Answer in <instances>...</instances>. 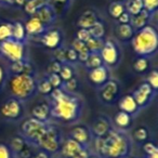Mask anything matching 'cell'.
I'll return each mask as SVG.
<instances>
[{"instance_id":"cell-1","label":"cell","mask_w":158,"mask_h":158,"mask_svg":"<svg viewBox=\"0 0 158 158\" xmlns=\"http://www.w3.org/2000/svg\"><path fill=\"white\" fill-rule=\"evenodd\" d=\"M50 97L51 120L72 125L80 119L84 100L77 93H67L62 88L53 89Z\"/></svg>"},{"instance_id":"cell-2","label":"cell","mask_w":158,"mask_h":158,"mask_svg":"<svg viewBox=\"0 0 158 158\" xmlns=\"http://www.w3.org/2000/svg\"><path fill=\"white\" fill-rule=\"evenodd\" d=\"M93 151L100 158H123L131 155L133 141L128 131L113 128L104 138L93 139Z\"/></svg>"},{"instance_id":"cell-3","label":"cell","mask_w":158,"mask_h":158,"mask_svg":"<svg viewBox=\"0 0 158 158\" xmlns=\"http://www.w3.org/2000/svg\"><path fill=\"white\" fill-rule=\"evenodd\" d=\"M131 46L136 56H155L158 53V27L148 24L136 31Z\"/></svg>"},{"instance_id":"cell-4","label":"cell","mask_w":158,"mask_h":158,"mask_svg":"<svg viewBox=\"0 0 158 158\" xmlns=\"http://www.w3.org/2000/svg\"><path fill=\"white\" fill-rule=\"evenodd\" d=\"M8 88L12 97L25 102L37 93V81L35 77L31 75H11Z\"/></svg>"},{"instance_id":"cell-5","label":"cell","mask_w":158,"mask_h":158,"mask_svg":"<svg viewBox=\"0 0 158 158\" xmlns=\"http://www.w3.org/2000/svg\"><path fill=\"white\" fill-rule=\"evenodd\" d=\"M50 123L51 121L49 123L39 121L33 117L26 118L20 126V135H22L28 144L36 147L37 143L47 131Z\"/></svg>"},{"instance_id":"cell-6","label":"cell","mask_w":158,"mask_h":158,"mask_svg":"<svg viewBox=\"0 0 158 158\" xmlns=\"http://www.w3.org/2000/svg\"><path fill=\"white\" fill-rule=\"evenodd\" d=\"M63 140V134H62V131L60 130V128L56 127L51 121L47 131L44 132L42 138L40 139L39 142L36 145V148L47 152L51 156H55L60 152Z\"/></svg>"},{"instance_id":"cell-7","label":"cell","mask_w":158,"mask_h":158,"mask_svg":"<svg viewBox=\"0 0 158 158\" xmlns=\"http://www.w3.org/2000/svg\"><path fill=\"white\" fill-rule=\"evenodd\" d=\"M104 65L107 66L110 69H115L118 67L123 60V51L121 47L115 38H106L102 50L100 51Z\"/></svg>"},{"instance_id":"cell-8","label":"cell","mask_w":158,"mask_h":158,"mask_svg":"<svg viewBox=\"0 0 158 158\" xmlns=\"http://www.w3.org/2000/svg\"><path fill=\"white\" fill-rule=\"evenodd\" d=\"M100 103L106 106H114L121 97V84L119 80L110 78L101 88L97 89Z\"/></svg>"},{"instance_id":"cell-9","label":"cell","mask_w":158,"mask_h":158,"mask_svg":"<svg viewBox=\"0 0 158 158\" xmlns=\"http://www.w3.org/2000/svg\"><path fill=\"white\" fill-rule=\"evenodd\" d=\"M24 102L11 97L0 104V117L7 121H19L24 117Z\"/></svg>"},{"instance_id":"cell-10","label":"cell","mask_w":158,"mask_h":158,"mask_svg":"<svg viewBox=\"0 0 158 158\" xmlns=\"http://www.w3.org/2000/svg\"><path fill=\"white\" fill-rule=\"evenodd\" d=\"M91 154L92 152L90 147L82 146L81 144L67 136L62 142L57 156L59 158H88Z\"/></svg>"},{"instance_id":"cell-11","label":"cell","mask_w":158,"mask_h":158,"mask_svg":"<svg viewBox=\"0 0 158 158\" xmlns=\"http://www.w3.org/2000/svg\"><path fill=\"white\" fill-rule=\"evenodd\" d=\"M0 54L10 61V63L26 60V44L14 39H9L1 42Z\"/></svg>"},{"instance_id":"cell-12","label":"cell","mask_w":158,"mask_h":158,"mask_svg":"<svg viewBox=\"0 0 158 158\" xmlns=\"http://www.w3.org/2000/svg\"><path fill=\"white\" fill-rule=\"evenodd\" d=\"M131 94H132V97L134 98V100H135L136 104H138L139 108H140L141 110L151 105L153 100L155 99V97L157 95L155 93V91L151 88V86H149L145 80L140 82V84L136 86V88L133 89Z\"/></svg>"},{"instance_id":"cell-13","label":"cell","mask_w":158,"mask_h":158,"mask_svg":"<svg viewBox=\"0 0 158 158\" xmlns=\"http://www.w3.org/2000/svg\"><path fill=\"white\" fill-rule=\"evenodd\" d=\"M90 131L92 134L93 139L104 138L107 135L108 132L114 128L112 123V119L106 115H99L92 121V125L90 126Z\"/></svg>"},{"instance_id":"cell-14","label":"cell","mask_w":158,"mask_h":158,"mask_svg":"<svg viewBox=\"0 0 158 158\" xmlns=\"http://www.w3.org/2000/svg\"><path fill=\"white\" fill-rule=\"evenodd\" d=\"M87 78L91 86L94 87L95 89H99L112 78V73L107 66L102 65L94 69L88 70Z\"/></svg>"},{"instance_id":"cell-15","label":"cell","mask_w":158,"mask_h":158,"mask_svg":"<svg viewBox=\"0 0 158 158\" xmlns=\"http://www.w3.org/2000/svg\"><path fill=\"white\" fill-rule=\"evenodd\" d=\"M39 40L44 48L54 51V50H56L57 48L62 47L63 34L57 28H48L39 37Z\"/></svg>"},{"instance_id":"cell-16","label":"cell","mask_w":158,"mask_h":158,"mask_svg":"<svg viewBox=\"0 0 158 158\" xmlns=\"http://www.w3.org/2000/svg\"><path fill=\"white\" fill-rule=\"evenodd\" d=\"M70 139L75 140L78 142L79 144H81L82 146L90 147L92 144L93 136L91 134L90 128L86 125H76L70 129L69 134H68Z\"/></svg>"},{"instance_id":"cell-17","label":"cell","mask_w":158,"mask_h":158,"mask_svg":"<svg viewBox=\"0 0 158 158\" xmlns=\"http://www.w3.org/2000/svg\"><path fill=\"white\" fill-rule=\"evenodd\" d=\"M135 31L130 24H118L114 26V37L115 40L119 44H131L134 37Z\"/></svg>"},{"instance_id":"cell-18","label":"cell","mask_w":158,"mask_h":158,"mask_svg":"<svg viewBox=\"0 0 158 158\" xmlns=\"http://www.w3.org/2000/svg\"><path fill=\"white\" fill-rule=\"evenodd\" d=\"M117 104H118L119 110L127 113V114H130L133 117H135L136 115L141 112L138 104H136L135 100H134V98L132 97L131 92L121 95L120 99H119L118 102H117Z\"/></svg>"},{"instance_id":"cell-19","label":"cell","mask_w":158,"mask_h":158,"mask_svg":"<svg viewBox=\"0 0 158 158\" xmlns=\"http://www.w3.org/2000/svg\"><path fill=\"white\" fill-rule=\"evenodd\" d=\"M24 26L27 37H40L48 29V27L35 15L29 16L28 20L24 23Z\"/></svg>"},{"instance_id":"cell-20","label":"cell","mask_w":158,"mask_h":158,"mask_svg":"<svg viewBox=\"0 0 158 158\" xmlns=\"http://www.w3.org/2000/svg\"><path fill=\"white\" fill-rule=\"evenodd\" d=\"M35 16H37L47 27H50L53 25V23L56 21L57 18V13L56 10H55L54 6L51 5V3H48V5L41 7L37 12H36Z\"/></svg>"},{"instance_id":"cell-21","label":"cell","mask_w":158,"mask_h":158,"mask_svg":"<svg viewBox=\"0 0 158 158\" xmlns=\"http://www.w3.org/2000/svg\"><path fill=\"white\" fill-rule=\"evenodd\" d=\"M101 19L102 18L100 16V14L94 9H88L84 13H81V15L78 18V20H77V26H78V28L89 29L98 21L101 20Z\"/></svg>"},{"instance_id":"cell-22","label":"cell","mask_w":158,"mask_h":158,"mask_svg":"<svg viewBox=\"0 0 158 158\" xmlns=\"http://www.w3.org/2000/svg\"><path fill=\"white\" fill-rule=\"evenodd\" d=\"M134 117L131 116L130 114H127L125 112L118 110L116 114L114 115L112 119L113 126L116 129L123 130V131H129L131 129L132 125H133Z\"/></svg>"},{"instance_id":"cell-23","label":"cell","mask_w":158,"mask_h":158,"mask_svg":"<svg viewBox=\"0 0 158 158\" xmlns=\"http://www.w3.org/2000/svg\"><path fill=\"white\" fill-rule=\"evenodd\" d=\"M31 117L37 119L39 121L49 123L51 120V107L50 103L41 102L39 104H36L31 110Z\"/></svg>"},{"instance_id":"cell-24","label":"cell","mask_w":158,"mask_h":158,"mask_svg":"<svg viewBox=\"0 0 158 158\" xmlns=\"http://www.w3.org/2000/svg\"><path fill=\"white\" fill-rule=\"evenodd\" d=\"M152 19H153V14H151L149 12H147L146 10L143 9L140 13L131 16L130 25H131L134 31H139V29L145 27L146 25L151 24Z\"/></svg>"},{"instance_id":"cell-25","label":"cell","mask_w":158,"mask_h":158,"mask_svg":"<svg viewBox=\"0 0 158 158\" xmlns=\"http://www.w3.org/2000/svg\"><path fill=\"white\" fill-rule=\"evenodd\" d=\"M152 62L149 57L136 56L132 62V69L138 75H146L151 70Z\"/></svg>"},{"instance_id":"cell-26","label":"cell","mask_w":158,"mask_h":158,"mask_svg":"<svg viewBox=\"0 0 158 158\" xmlns=\"http://www.w3.org/2000/svg\"><path fill=\"white\" fill-rule=\"evenodd\" d=\"M27 38L28 37H27L24 23H22L21 21H16V22L12 23V39L25 44Z\"/></svg>"},{"instance_id":"cell-27","label":"cell","mask_w":158,"mask_h":158,"mask_svg":"<svg viewBox=\"0 0 158 158\" xmlns=\"http://www.w3.org/2000/svg\"><path fill=\"white\" fill-rule=\"evenodd\" d=\"M149 136H151V133H149L148 128L146 126H139L133 130L131 139L138 144H144L145 142L149 141Z\"/></svg>"},{"instance_id":"cell-28","label":"cell","mask_w":158,"mask_h":158,"mask_svg":"<svg viewBox=\"0 0 158 158\" xmlns=\"http://www.w3.org/2000/svg\"><path fill=\"white\" fill-rule=\"evenodd\" d=\"M48 3H50V0H27L23 9H24L25 13L28 14L29 16H33L40 8Z\"/></svg>"},{"instance_id":"cell-29","label":"cell","mask_w":158,"mask_h":158,"mask_svg":"<svg viewBox=\"0 0 158 158\" xmlns=\"http://www.w3.org/2000/svg\"><path fill=\"white\" fill-rule=\"evenodd\" d=\"M89 31H90L91 37L93 38H98V39H103V40H105L107 38L106 37L107 29H106V24L103 21V19L98 21L91 28H89Z\"/></svg>"},{"instance_id":"cell-30","label":"cell","mask_w":158,"mask_h":158,"mask_svg":"<svg viewBox=\"0 0 158 158\" xmlns=\"http://www.w3.org/2000/svg\"><path fill=\"white\" fill-rule=\"evenodd\" d=\"M8 145H9L10 149H11L12 153H13V155L15 156V158H16L19 154L23 151V148L27 145V142L25 141V139L23 138L22 135L19 134V135L13 136Z\"/></svg>"},{"instance_id":"cell-31","label":"cell","mask_w":158,"mask_h":158,"mask_svg":"<svg viewBox=\"0 0 158 158\" xmlns=\"http://www.w3.org/2000/svg\"><path fill=\"white\" fill-rule=\"evenodd\" d=\"M126 11L125 2H117V1H112L107 8V12L113 20L117 21L118 18Z\"/></svg>"},{"instance_id":"cell-32","label":"cell","mask_w":158,"mask_h":158,"mask_svg":"<svg viewBox=\"0 0 158 158\" xmlns=\"http://www.w3.org/2000/svg\"><path fill=\"white\" fill-rule=\"evenodd\" d=\"M102 65H104V63H103V60H102L101 55H100V53H90L88 60H87L86 63L84 64L87 72L91 69H94V68H98Z\"/></svg>"},{"instance_id":"cell-33","label":"cell","mask_w":158,"mask_h":158,"mask_svg":"<svg viewBox=\"0 0 158 158\" xmlns=\"http://www.w3.org/2000/svg\"><path fill=\"white\" fill-rule=\"evenodd\" d=\"M125 6H126V11L131 16L140 13L144 9L142 0H126Z\"/></svg>"},{"instance_id":"cell-34","label":"cell","mask_w":158,"mask_h":158,"mask_svg":"<svg viewBox=\"0 0 158 158\" xmlns=\"http://www.w3.org/2000/svg\"><path fill=\"white\" fill-rule=\"evenodd\" d=\"M59 75L62 78V80H63V82L67 81V80H69V79L76 77V72H75L74 65L68 64V63L62 64V67H61V70H60Z\"/></svg>"},{"instance_id":"cell-35","label":"cell","mask_w":158,"mask_h":158,"mask_svg":"<svg viewBox=\"0 0 158 158\" xmlns=\"http://www.w3.org/2000/svg\"><path fill=\"white\" fill-rule=\"evenodd\" d=\"M145 81L151 86V88L158 94V68H153L146 74Z\"/></svg>"},{"instance_id":"cell-36","label":"cell","mask_w":158,"mask_h":158,"mask_svg":"<svg viewBox=\"0 0 158 158\" xmlns=\"http://www.w3.org/2000/svg\"><path fill=\"white\" fill-rule=\"evenodd\" d=\"M12 38V23L0 22V42Z\"/></svg>"},{"instance_id":"cell-37","label":"cell","mask_w":158,"mask_h":158,"mask_svg":"<svg viewBox=\"0 0 158 158\" xmlns=\"http://www.w3.org/2000/svg\"><path fill=\"white\" fill-rule=\"evenodd\" d=\"M53 91V87L51 86V84L49 82L48 78L44 77L37 81V92L40 93L42 95H50L51 92Z\"/></svg>"},{"instance_id":"cell-38","label":"cell","mask_w":158,"mask_h":158,"mask_svg":"<svg viewBox=\"0 0 158 158\" xmlns=\"http://www.w3.org/2000/svg\"><path fill=\"white\" fill-rule=\"evenodd\" d=\"M87 48H88L90 53H100V51L102 50L104 44L103 39H98V38L91 37L88 41L86 42Z\"/></svg>"},{"instance_id":"cell-39","label":"cell","mask_w":158,"mask_h":158,"mask_svg":"<svg viewBox=\"0 0 158 158\" xmlns=\"http://www.w3.org/2000/svg\"><path fill=\"white\" fill-rule=\"evenodd\" d=\"M62 89L67 93H77L79 89V80L77 79V77H74L67 81H64Z\"/></svg>"},{"instance_id":"cell-40","label":"cell","mask_w":158,"mask_h":158,"mask_svg":"<svg viewBox=\"0 0 158 158\" xmlns=\"http://www.w3.org/2000/svg\"><path fill=\"white\" fill-rule=\"evenodd\" d=\"M26 60L24 61H16V62H12L10 64V73L11 75H21V74H24V70H25V64H26Z\"/></svg>"},{"instance_id":"cell-41","label":"cell","mask_w":158,"mask_h":158,"mask_svg":"<svg viewBox=\"0 0 158 158\" xmlns=\"http://www.w3.org/2000/svg\"><path fill=\"white\" fill-rule=\"evenodd\" d=\"M144 10L151 14H155L158 12V0H142Z\"/></svg>"},{"instance_id":"cell-42","label":"cell","mask_w":158,"mask_h":158,"mask_svg":"<svg viewBox=\"0 0 158 158\" xmlns=\"http://www.w3.org/2000/svg\"><path fill=\"white\" fill-rule=\"evenodd\" d=\"M65 57H66V63L72 64V65H75L76 63H78V53L72 47L66 48Z\"/></svg>"},{"instance_id":"cell-43","label":"cell","mask_w":158,"mask_h":158,"mask_svg":"<svg viewBox=\"0 0 158 158\" xmlns=\"http://www.w3.org/2000/svg\"><path fill=\"white\" fill-rule=\"evenodd\" d=\"M46 77L48 78L49 82H50L51 86L53 87V89L62 88V86H63V80H62V78L60 77L59 74H48Z\"/></svg>"},{"instance_id":"cell-44","label":"cell","mask_w":158,"mask_h":158,"mask_svg":"<svg viewBox=\"0 0 158 158\" xmlns=\"http://www.w3.org/2000/svg\"><path fill=\"white\" fill-rule=\"evenodd\" d=\"M70 47H72V48L74 49V50L76 51V52L78 53V54H80V53L89 52L88 48H87L86 42L80 41V40L76 39V38H75V39L73 40V42H72V44H70Z\"/></svg>"},{"instance_id":"cell-45","label":"cell","mask_w":158,"mask_h":158,"mask_svg":"<svg viewBox=\"0 0 158 158\" xmlns=\"http://www.w3.org/2000/svg\"><path fill=\"white\" fill-rule=\"evenodd\" d=\"M65 51L66 48H64L63 46L57 48L56 50L53 51V60L60 62V63L64 64L66 63V57H65Z\"/></svg>"},{"instance_id":"cell-46","label":"cell","mask_w":158,"mask_h":158,"mask_svg":"<svg viewBox=\"0 0 158 158\" xmlns=\"http://www.w3.org/2000/svg\"><path fill=\"white\" fill-rule=\"evenodd\" d=\"M142 148H143V152L145 153V155L149 156V155H152L154 152L157 151L158 145L156 144V143L152 142V141H147V142H145L144 144H142Z\"/></svg>"},{"instance_id":"cell-47","label":"cell","mask_w":158,"mask_h":158,"mask_svg":"<svg viewBox=\"0 0 158 158\" xmlns=\"http://www.w3.org/2000/svg\"><path fill=\"white\" fill-rule=\"evenodd\" d=\"M0 158H15L9 145L6 143H0Z\"/></svg>"},{"instance_id":"cell-48","label":"cell","mask_w":158,"mask_h":158,"mask_svg":"<svg viewBox=\"0 0 158 158\" xmlns=\"http://www.w3.org/2000/svg\"><path fill=\"white\" fill-rule=\"evenodd\" d=\"M75 38L82 42H87L89 39L91 38V35H90V31L89 29H85V28H78V31H76V36Z\"/></svg>"},{"instance_id":"cell-49","label":"cell","mask_w":158,"mask_h":158,"mask_svg":"<svg viewBox=\"0 0 158 158\" xmlns=\"http://www.w3.org/2000/svg\"><path fill=\"white\" fill-rule=\"evenodd\" d=\"M62 67V63L55 61V60H52V61L49 63L48 67H47V75L48 74H59L60 70H61Z\"/></svg>"},{"instance_id":"cell-50","label":"cell","mask_w":158,"mask_h":158,"mask_svg":"<svg viewBox=\"0 0 158 158\" xmlns=\"http://www.w3.org/2000/svg\"><path fill=\"white\" fill-rule=\"evenodd\" d=\"M33 145L27 143V145L23 148V151L19 154L16 158H31L34 156V154H35V152L33 151Z\"/></svg>"},{"instance_id":"cell-51","label":"cell","mask_w":158,"mask_h":158,"mask_svg":"<svg viewBox=\"0 0 158 158\" xmlns=\"http://www.w3.org/2000/svg\"><path fill=\"white\" fill-rule=\"evenodd\" d=\"M130 21H131V15H130L127 11H125L119 16L116 22L118 23V24H130Z\"/></svg>"},{"instance_id":"cell-52","label":"cell","mask_w":158,"mask_h":158,"mask_svg":"<svg viewBox=\"0 0 158 158\" xmlns=\"http://www.w3.org/2000/svg\"><path fill=\"white\" fill-rule=\"evenodd\" d=\"M6 79H7V73H6L3 66L0 64V89H2L3 85L6 82Z\"/></svg>"},{"instance_id":"cell-53","label":"cell","mask_w":158,"mask_h":158,"mask_svg":"<svg viewBox=\"0 0 158 158\" xmlns=\"http://www.w3.org/2000/svg\"><path fill=\"white\" fill-rule=\"evenodd\" d=\"M52 157L53 156H51L50 154L47 153V152L38 149L37 152H35V154H34V156L31 158H52Z\"/></svg>"},{"instance_id":"cell-54","label":"cell","mask_w":158,"mask_h":158,"mask_svg":"<svg viewBox=\"0 0 158 158\" xmlns=\"http://www.w3.org/2000/svg\"><path fill=\"white\" fill-rule=\"evenodd\" d=\"M72 2V0H50V3H57V5H62V6H68Z\"/></svg>"},{"instance_id":"cell-55","label":"cell","mask_w":158,"mask_h":158,"mask_svg":"<svg viewBox=\"0 0 158 158\" xmlns=\"http://www.w3.org/2000/svg\"><path fill=\"white\" fill-rule=\"evenodd\" d=\"M27 0H14V5L18 6V7H21L23 8L25 6V3H26Z\"/></svg>"},{"instance_id":"cell-56","label":"cell","mask_w":158,"mask_h":158,"mask_svg":"<svg viewBox=\"0 0 158 158\" xmlns=\"http://www.w3.org/2000/svg\"><path fill=\"white\" fill-rule=\"evenodd\" d=\"M0 3H1V5L12 6V5H14V0H0Z\"/></svg>"},{"instance_id":"cell-57","label":"cell","mask_w":158,"mask_h":158,"mask_svg":"<svg viewBox=\"0 0 158 158\" xmlns=\"http://www.w3.org/2000/svg\"><path fill=\"white\" fill-rule=\"evenodd\" d=\"M145 158H158V149L156 152H154L152 155H149V156H146Z\"/></svg>"},{"instance_id":"cell-58","label":"cell","mask_w":158,"mask_h":158,"mask_svg":"<svg viewBox=\"0 0 158 158\" xmlns=\"http://www.w3.org/2000/svg\"><path fill=\"white\" fill-rule=\"evenodd\" d=\"M88 158H100V157H99V156H97V155H95L94 153H92V154H91L90 156H89Z\"/></svg>"},{"instance_id":"cell-59","label":"cell","mask_w":158,"mask_h":158,"mask_svg":"<svg viewBox=\"0 0 158 158\" xmlns=\"http://www.w3.org/2000/svg\"><path fill=\"white\" fill-rule=\"evenodd\" d=\"M113 1H117V2H126V0H113Z\"/></svg>"},{"instance_id":"cell-60","label":"cell","mask_w":158,"mask_h":158,"mask_svg":"<svg viewBox=\"0 0 158 158\" xmlns=\"http://www.w3.org/2000/svg\"><path fill=\"white\" fill-rule=\"evenodd\" d=\"M123 158H138V157H134V156H132V155H129V156H126V157H123Z\"/></svg>"},{"instance_id":"cell-61","label":"cell","mask_w":158,"mask_h":158,"mask_svg":"<svg viewBox=\"0 0 158 158\" xmlns=\"http://www.w3.org/2000/svg\"><path fill=\"white\" fill-rule=\"evenodd\" d=\"M0 51H1V42H0Z\"/></svg>"},{"instance_id":"cell-62","label":"cell","mask_w":158,"mask_h":158,"mask_svg":"<svg viewBox=\"0 0 158 158\" xmlns=\"http://www.w3.org/2000/svg\"><path fill=\"white\" fill-rule=\"evenodd\" d=\"M52 158H54V157H52Z\"/></svg>"},{"instance_id":"cell-63","label":"cell","mask_w":158,"mask_h":158,"mask_svg":"<svg viewBox=\"0 0 158 158\" xmlns=\"http://www.w3.org/2000/svg\"><path fill=\"white\" fill-rule=\"evenodd\" d=\"M157 95H158V94H157Z\"/></svg>"}]
</instances>
